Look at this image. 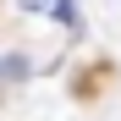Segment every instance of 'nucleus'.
Listing matches in <instances>:
<instances>
[{"label":"nucleus","instance_id":"obj_1","mask_svg":"<svg viewBox=\"0 0 121 121\" xmlns=\"http://www.w3.org/2000/svg\"><path fill=\"white\" fill-rule=\"evenodd\" d=\"M50 11H55V22L66 28V33H77V28H83V17H77V0H55Z\"/></svg>","mask_w":121,"mask_h":121},{"label":"nucleus","instance_id":"obj_2","mask_svg":"<svg viewBox=\"0 0 121 121\" xmlns=\"http://www.w3.org/2000/svg\"><path fill=\"white\" fill-rule=\"evenodd\" d=\"M17 6H22L28 17H50V6H55V0H17Z\"/></svg>","mask_w":121,"mask_h":121}]
</instances>
